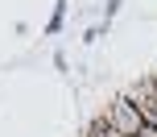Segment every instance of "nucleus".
I'll return each mask as SVG.
<instances>
[{"label":"nucleus","instance_id":"nucleus-1","mask_svg":"<svg viewBox=\"0 0 157 137\" xmlns=\"http://www.w3.org/2000/svg\"><path fill=\"white\" fill-rule=\"evenodd\" d=\"M108 125H112L116 133H124V137H136V133L145 129V116H141V108H136L132 100H120V104H112Z\"/></svg>","mask_w":157,"mask_h":137},{"label":"nucleus","instance_id":"nucleus-2","mask_svg":"<svg viewBox=\"0 0 157 137\" xmlns=\"http://www.w3.org/2000/svg\"><path fill=\"white\" fill-rule=\"evenodd\" d=\"M128 100L141 108L145 121H149V116H157V79H141L132 91H128Z\"/></svg>","mask_w":157,"mask_h":137},{"label":"nucleus","instance_id":"nucleus-3","mask_svg":"<svg viewBox=\"0 0 157 137\" xmlns=\"http://www.w3.org/2000/svg\"><path fill=\"white\" fill-rule=\"evenodd\" d=\"M136 137H157V125H149V121H145V129L136 133Z\"/></svg>","mask_w":157,"mask_h":137}]
</instances>
